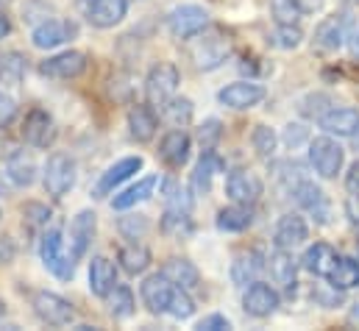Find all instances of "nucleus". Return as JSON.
I'll use <instances>...</instances> for the list:
<instances>
[{"label":"nucleus","instance_id":"30","mask_svg":"<svg viewBox=\"0 0 359 331\" xmlns=\"http://www.w3.org/2000/svg\"><path fill=\"white\" fill-rule=\"evenodd\" d=\"M215 226L226 234H240V231H248L254 226V209L248 203H231L226 209L217 212V220Z\"/></svg>","mask_w":359,"mask_h":331},{"label":"nucleus","instance_id":"25","mask_svg":"<svg viewBox=\"0 0 359 331\" xmlns=\"http://www.w3.org/2000/svg\"><path fill=\"white\" fill-rule=\"evenodd\" d=\"M156 187H159V175H145V178H140L137 184H131V187L120 189V192L111 198V209H117V212L134 209L137 203L151 201V198H154V192H156Z\"/></svg>","mask_w":359,"mask_h":331},{"label":"nucleus","instance_id":"2","mask_svg":"<svg viewBox=\"0 0 359 331\" xmlns=\"http://www.w3.org/2000/svg\"><path fill=\"white\" fill-rule=\"evenodd\" d=\"M309 165L320 178H337V173L346 165V151L332 134L315 137L309 140Z\"/></svg>","mask_w":359,"mask_h":331},{"label":"nucleus","instance_id":"36","mask_svg":"<svg viewBox=\"0 0 359 331\" xmlns=\"http://www.w3.org/2000/svg\"><path fill=\"white\" fill-rule=\"evenodd\" d=\"M28 70V59L20 50H8L0 56V83L3 86H20Z\"/></svg>","mask_w":359,"mask_h":331},{"label":"nucleus","instance_id":"24","mask_svg":"<svg viewBox=\"0 0 359 331\" xmlns=\"http://www.w3.org/2000/svg\"><path fill=\"white\" fill-rule=\"evenodd\" d=\"M189 151H192V137L184 128H173L162 137L159 142V156L162 162L170 167H184L189 162Z\"/></svg>","mask_w":359,"mask_h":331},{"label":"nucleus","instance_id":"47","mask_svg":"<svg viewBox=\"0 0 359 331\" xmlns=\"http://www.w3.org/2000/svg\"><path fill=\"white\" fill-rule=\"evenodd\" d=\"M195 329L198 331H229L231 329V320L226 318V315H206V318H201L198 323H195Z\"/></svg>","mask_w":359,"mask_h":331},{"label":"nucleus","instance_id":"1","mask_svg":"<svg viewBox=\"0 0 359 331\" xmlns=\"http://www.w3.org/2000/svg\"><path fill=\"white\" fill-rule=\"evenodd\" d=\"M76 178H79V167L76 159L67 156V154H50L45 170H42V184H45V192L50 198H65L73 187H76Z\"/></svg>","mask_w":359,"mask_h":331},{"label":"nucleus","instance_id":"12","mask_svg":"<svg viewBox=\"0 0 359 331\" xmlns=\"http://www.w3.org/2000/svg\"><path fill=\"white\" fill-rule=\"evenodd\" d=\"M81 14L92 28H114L128 14V0H79Z\"/></svg>","mask_w":359,"mask_h":331},{"label":"nucleus","instance_id":"52","mask_svg":"<svg viewBox=\"0 0 359 331\" xmlns=\"http://www.w3.org/2000/svg\"><path fill=\"white\" fill-rule=\"evenodd\" d=\"M348 45H351V53H354V56H359V22L354 25V34L348 36Z\"/></svg>","mask_w":359,"mask_h":331},{"label":"nucleus","instance_id":"5","mask_svg":"<svg viewBox=\"0 0 359 331\" xmlns=\"http://www.w3.org/2000/svg\"><path fill=\"white\" fill-rule=\"evenodd\" d=\"M179 67L173 65V62H159V65H154L151 70H148V76H145V100L156 109V106H165L173 95H176V89H179Z\"/></svg>","mask_w":359,"mask_h":331},{"label":"nucleus","instance_id":"42","mask_svg":"<svg viewBox=\"0 0 359 331\" xmlns=\"http://www.w3.org/2000/svg\"><path fill=\"white\" fill-rule=\"evenodd\" d=\"M220 140H223V123H220L217 117L203 120L201 128H198V145H201L203 151H215Z\"/></svg>","mask_w":359,"mask_h":331},{"label":"nucleus","instance_id":"15","mask_svg":"<svg viewBox=\"0 0 359 331\" xmlns=\"http://www.w3.org/2000/svg\"><path fill=\"white\" fill-rule=\"evenodd\" d=\"M278 306H281V295L265 281H251L243 292V309L251 318H270Z\"/></svg>","mask_w":359,"mask_h":331},{"label":"nucleus","instance_id":"3","mask_svg":"<svg viewBox=\"0 0 359 331\" xmlns=\"http://www.w3.org/2000/svg\"><path fill=\"white\" fill-rule=\"evenodd\" d=\"M192 48H189V59L195 62L198 70H217L220 65H226V59L231 56V42L220 34H198L192 36Z\"/></svg>","mask_w":359,"mask_h":331},{"label":"nucleus","instance_id":"46","mask_svg":"<svg viewBox=\"0 0 359 331\" xmlns=\"http://www.w3.org/2000/svg\"><path fill=\"white\" fill-rule=\"evenodd\" d=\"M17 120V100L0 89V131H6Z\"/></svg>","mask_w":359,"mask_h":331},{"label":"nucleus","instance_id":"16","mask_svg":"<svg viewBox=\"0 0 359 331\" xmlns=\"http://www.w3.org/2000/svg\"><path fill=\"white\" fill-rule=\"evenodd\" d=\"M95 231H97V215L90 209H81L70 223V240H67V253L76 262H81L87 256L92 240H95Z\"/></svg>","mask_w":359,"mask_h":331},{"label":"nucleus","instance_id":"26","mask_svg":"<svg viewBox=\"0 0 359 331\" xmlns=\"http://www.w3.org/2000/svg\"><path fill=\"white\" fill-rule=\"evenodd\" d=\"M268 270V259L259 250H243L234 262H231V281L237 287H248L251 281L259 278V273Z\"/></svg>","mask_w":359,"mask_h":331},{"label":"nucleus","instance_id":"10","mask_svg":"<svg viewBox=\"0 0 359 331\" xmlns=\"http://www.w3.org/2000/svg\"><path fill=\"white\" fill-rule=\"evenodd\" d=\"M176 290H179V287H176L168 276L154 273V276H148V278L140 284V298H142V304H145V309H148L151 315H168Z\"/></svg>","mask_w":359,"mask_h":331},{"label":"nucleus","instance_id":"38","mask_svg":"<svg viewBox=\"0 0 359 331\" xmlns=\"http://www.w3.org/2000/svg\"><path fill=\"white\" fill-rule=\"evenodd\" d=\"M162 109H165L168 123H170V126H176V128H184V126H189V123H192V112H195V106H192V100H189V97H179V95H173Z\"/></svg>","mask_w":359,"mask_h":331},{"label":"nucleus","instance_id":"51","mask_svg":"<svg viewBox=\"0 0 359 331\" xmlns=\"http://www.w3.org/2000/svg\"><path fill=\"white\" fill-rule=\"evenodd\" d=\"M8 34H11V20H8V14L0 8V39L8 36Z\"/></svg>","mask_w":359,"mask_h":331},{"label":"nucleus","instance_id":"4","mask_svg":"<svg viewBox=\"0 0 359 331\" xmlns=\"http://www.w3.org/2000/svg\"><path fill=\"white\" fill-rule=\"evenodd\" d=\"M39 259L53 276H59L65 281L73 278V273H76V259L65 250V237L59 229H48L39 237Z\"/></svg>","mask_w":359,"mask_h":331},{"label":"nucleus","instance_id":"41","mask_svg":"<svg viewBox=\"0 0 359 331\" xmlns=\"http://www.w3.org/2000/svg\"><path fill=\"white\" fill-rule=\"evenodd\" d=\"M270 14L276 25H298V20L304 17L295 0H270Z\"/></svg>","mask_w":359,"mask_h":331},{"label":"nucleus","instance_id":"48","mask_svg":"<svg viewBox=\"0 0 359 331\" xmlns=\"http://www.w3.org/2000/svg\"><path fill=\"white\" fill-rule=\"evenodd\" d=\"M346 189H348V195H359V159L346 173Z\"/></svg>","mask_w":359,"mask_h":331},{"label":"nucleus","instance_id":"9","mask_svg":"<svg viewBox=\"0 0 359 331\" xmlns=\"http://www.w3.org/2000/svg\"><path fill=\"white\" fill-rule=\"evenodd\" d=\"M265 192V184L262 178L254 173V170H245V167H237L226 175V195L231 203H248L254 206Z\"/></svg>","mask_w":359,"mask_h":331},{"label":"nucleus","instance_id":"19","mask_svg":"<svg viewBox=\"0 0 359 331\" xmlns=\"http://www.w3.org/2000/svg\"><path fill=\"white\" fill-rule=\"evenodd\" d=\"M290 195H292V201H295L304 212L315 215L320 223H329V201H326V192H323L315 181L301 178V181L290 189Z\"/></svg>","mask_w":359,"mask_h":331},{"label":"nucleus","instance_id":"22","mask_svg":"<svg viewBox=\"0 0 359 331\" xmlns=\"http://www.w3.org/2000/svg\"><path fill=\"white\" fill-rule=\"evenodd\" d=\"M348 14H332L315 28V45L320 50H340L348 39Z\"/></svg>","mask_w":359,"mask_h":331},{"label":"nucleus","instance_id":"23","mask_svg":"<svg viewBox=\"0 0 359 331\" xmlns=\"http://www.w3.org/2000/svg\"><path fill=\"white\" fill-rule=\"evenodd\" d=\"M156 128H159V117H156V109L148 100L137 103L128 112V134H131V140L145 145V142H151L156 137Z\"/></svg>","mask_w":359,"mask_h":331},{"label":"nucleus","instance_id":"29","mask_svg":"<svg viewBox=\"0 0 359 331\" xmlns=\"http://www.w3.org/2000/svg\"><path fill=\"white\" fill-rule=\"evenodd\" d=\"M117 287V267L106 256H95L90 262V290L97 298H109Z\"/></svg>","mask_w":359,"mask_h":331},{"label":"nucleus","instance_id":"53","mask_svg":"<svg viewBox=\"0 0 359 331\" xmlns=\"http://www.w3.org/2000/svg\"><path fill=\"white\" fill-rule=\"evenodd\" d=\"M351 320H359V301L354 304V312H351Z\"/></svg>","mask_w":359,"mask_h":331},{"label":"nucleus","instance_id":"13","mask_svg":"<svg viewBox=\"0 0 359 331\" xmlns=\"http://www.w3.org/2000/svg\"><path fill=\"white\" fill-rule=\"evenodd\" d=\"M73 36H79V25L70 22V20H42L39 25H34L31 31V42L34 48L39 50H53V48H62L65 42H70Z\"/></svg>","mask_w":359,"mask_h":331},{"label":"nucleus","instance_id":"54","mask_svg":"<svg viewBox=\"0 0 359 331\" xmlns=\"http://www.w3.org/2000/svg\"><path fill=\"white\" fill-rule=\"evenodd\" d=\"M343 3H348V6H359V0H343Z\"/></svg>","mask_w":359,"mask_h":331},{"label":"nucleus","instance_id":"40","mask_svg":"<svg viewBox=\"0 0 359 331\" xmlns=\"http://www.w3.org/2000/svg\"><path fill=\"white\" fill-rule=\"evenodd\" d=\"M304 42V31L301 25H276V31L270 34V45L278 50H292Z\"/></svg>","mask_w":359,"mask_h":331},{"label":"nucleus","instance_id":"43","mask_svg":"<svg viewBox=\"0 0 359 331\" xmlns=\"http://www.w3.org/2000/svg\"><path fill=\"white\" fill-rule=\"evenodd\" d=\"M168 315H170V318H176V320H189V318L195 315V301H192L189 290H184V287L176 290V295H173V304H170Z\"/></svg>","mask_w":359,"mask_h":331},{"label":"nucleus","instance_id":"39","mask_svg":"<svg viewBox=\"0 0 359 331\" xmlns=\"http://www.w3.org/2000/svg\"><path fill=\"white\" fill-rule=\"evenodd\" d=\"M251 145H254L257 156L273 159V156H276V148H278V134H276L270 126H257L254 134H251Z\"/></svg>","mask_w":359,"mask_h":331},{"label":"nucleus","instance_id":"35","mask_svg":"<svg viewBox=\"0 0 359 331\" xmlns=\"http://www.w3.org/2000/svg\"><path fill=\"white\" fill-rule=\"evenodd\" d=\"M192 212L189 209H176V206H165V215H162V223L159 229L168 234V237H189L192 234Z\"/></svg>","mask_w":359,"mask_h":331},{"label":"nucleus","instance_id":"6","mask_svg":"<svg viewBox=\"0 0 359 331\" xmlns=\"http://www.w3.org/2000/svg\"><path fill=\"white\" fill-rule=\"evenodd\" d=\"M20 134H22V140H25L31 148H42V151H45V148H50V145L56 142L59 128H56V120H53V114H50L48 109L34 106V109L25 114Z\"/></svg>","mask_w":359,"mask_h":331},{"label":"nucleus","instance_id":"27","mask_svg":"<svg viewBox=\"0 0 359 331\" xmlns=\"http://www.w3.org/2000/svg\"><path fill=\"white\" fill-rule=\"evenodd\" d=\"M337 256H340V253L332 248L329 243H315V245H309V248L304 250V256H301V267H304L306 273L318 276V278H326V276L332 273Z\"/></svg>","mask_w":359,"mask_h":331},{"label":"nucleus","instance_id":"45","mask_svg":"<svg viewBox=\"0 0 359 331\" xmlns=\"http://www.w3.org/2000/svg\"><path fill=\"white\" fill-rule=\"evenodd\" d=\"M281 140H284L287 148L295 151V148H301L304 142H309V128L301 126V123H290V126L284 128V137H281Z\"/></svg>","mask_w":359,"mask_h":331},{"label":"nucleus","instance_id":"50","mask_svg":"<svg viewBox=\"0 0 359 331\" xmlns=\"http://www.w3.org/2000/svg\"><path fill=\"white\" fill-rule=\"evenodd\" d=\"M295 3H298V8H301L304 14H318L326 0H295Z\"/></svg>","mask_w":359,"mask_h":331},{"label":"nucleus","instance_id":"11","mask_svg":"<svg viewBox=\"0 0 359 331\" xmlns=\"http://www.w3.org/2000/svg\"><path fill=\"white\" fill-rule=\"evenodd\" d=\"M87 65H90L87 53H81V50H62V53L48 56L39 65V73L45 79H53V81H70V79H79L87 70Z\"/></svg>","mask_w":359,"mask_h":331},{"label":"nucleus","instance_id":"17","mask_svg":"<svg viewBox=\"0 0 359 331\" xmlns=\"http://www.w3.org/2000/svg\"><path fill=\"white\" fill-rule=\"evenodd\" d=\"M306 240H309V226H306L304 215L290 212V215H281V217H278V223H276V229H273V243H276V248L295 250V248H301Z\"/></svg>","mask_w":359,"mask_h":331},{"label":"nucleus","instance_id":"49","mask_svg":"<svg viewBox=\"0 0 359 331\" xmlns=\"http://www.w3.org/2000/svg\"><path fill=\"white\" fill-rule=\"evenodd\" d=\"M346 217H348V223L359 229V195H351L348 201H346Z\"/></svg>","mask_w":359,"mask_h":331},{"label":"nucleus","instance_id":"34","mask_svg":"<svg viewBox=\"0 0 359 331\" xmlns=\"http://www.w3.org/2000/svg\"><path fill=\"white\" fill-rule=\"evenodd\" d=\"M117 262L120 267L128 273V276H140L151 267V250L140 243H131V245H123L120 253H117Z\"/></svg>","mask_w":359,"mask_h":331},{"label":"nucleus","instance_id":"31","mask_svg":"<svg viewBox=\"0 0 359 331\" xmlns=\"http://www.w3.org/2000/svg\"><path fill=\"white\" fill-rule=\"evenodd\" d=\"M6 175L14 187H31L36 181V162L25 151H14L6 159Z\"/></svg>","mask_w":359,"mask_h":331},{"label":"nucleus","instance_id":"8","mask_svg":"<svg viewBox=\"0 0 359 331\" xmlns=\"http://www.w3.org/2000/svg\"><path fill=\"white\" fill-rule=\"evenodd\" d=\"M209 25V11L203 6H195V3H184L176 6L170 14H168V31L176 36V39H192L198 36L201 31H206Z\"/></svg>","mask_w":359,"mask_h":331},{"label":"nucleus","instance_id":"7","mask_svg":"<svg viewBox=\"0 0 359 331\" xmlns=\"http://www.w3.org/2000/svg\"><path fill=\"white\" fill-rule=\"evenodd\" d=\"M31 306L36 312V318L53 329H62V326H70L73 323V304L67 298H62L59 292H48V290H39L34 292L31 298Z\"/></svg>","mask_w":359,"mask_h":331},{"label":"nucleus","instance_id":"28","mask_svg":"<svg viewBox=\"0 0 359 331\" xmlns=\"http://www.w3.org/2000/svg\"><path fill=\"white\" fill-rule=\"evenodd\" d=\"M268 270H270V278L287 290H292L298 284V262L292 256V250H284V248H276V253L268 256Z\"/></svg>","mask_w":359,"mask_h":331},{"label":"nucleus","instance_id":"18","mask_svg":"<svg viewBox=\"0 0 359 331\" xmlns=\"http://www.w3.org/2000/svg\"><path fill=\"white\" fill-rule=\"evenodd\" d=\"M142 165H145V159H142V156H126V159L114 162V165L109 167V170L97 178V184H95L92 195H95V198H106V195H111L120 184H126L131 175H137V173L142 170Z\"/></svg>","mask_w":359,"mask_h":331},{"label":"nucleus","instance_id":"33","mask_svg":"<svg viewBox=\"0 0 359 331\" xmlns=\"http://www.w3.org/2000/svg\"><path fill=\"white\" fill-rule=\"evenodd\" d=\"M326 281H329L332 287H337L340 292L359 287V262L351 259V256H337V262H334L332 273L326 276Z\"/></svg>","mask_w":359,"mask_h":331},{"label":"nucleus","instance_id":"44","mask_svg":"<svg viewBox=\"0 0 359 331\" xmlns=\"http://www.w3.org/2000/svg\"><path fill=\"white\" fill-rule=\"evenodd\" d=\"M120 231L128 237V240H140L148 229H151V223H148V217L145 215H128V217H120Z\"/></svg>","mask_w":359,"mask_h":331},{"label":"nucleus","instance_id":"14","mask_svg":"<svg viewBox=\"0 0 359 331\" xmlns=\"http://www.w3.org/2000/svg\"><path fill=\"white\" fill-rule=\"evenodd\" d=\"M265 97H268V89L257 81L226 83V86L217 92V100H220L223 106H229V109H237V112L254 109V106H259Z\"/></svg>","mask_w":359,"mask_h":331},{"label":"nucleus","instance_id":"32","mask_svg":"<svg viewBox=\"0 0 359 331\" xmlns=\"http://www.w3.org/2000/svg\"><path fill=\"white\" fill-rule=\"evenodd\" d=\"M162 276H168L176 287H184V290H195L201 284V273L198 267L189 262V259H168L165 267H162Z\"/></svg>","mask_w":359,"mask_h":331},{"label":"nucleus","instance_id":"37","mask_svg":"<svg viewBox=\"0 0 359 331\" xmlns=\"http://www.w3.org/2000/svg\"><path fill=\"white\" fill-rule=\"evenodd\" d=\"M106 301H109L111 318H117V320H126V318H131L137 312V298H134L131 287H126V284H117Z\"/></svg>","mask_w":359,"mask_h":331},{"label":"nucleus","instance_id":"21","mask_svg":"<svg viewBox=\"0 0 359 331\" xmlns=\"http://www.w3.org/2000/svg\"><path fill=\"white\" fill-rule=\"evenodd\" d=\"M223 170H226V162H223V156H220L217 151H203L201 159H198L195 167H192L189 189H192L195 195H206V192L212 189L215 175H220Z\"/></svg>","mask_w":359,"mask_h":331},{"label":"nucleus","instance_id":"20","mask_svg":"<svg viewBox=\"0 0 359 331\" xmlns=\"http://www.w3.org/2000/svg\"><path fill=\"white\" fill-rule=\"evenodd\" d=\"M318 126L323 128V134H332V137H357L359 134V109H354V106L329 109L326 114L318 117Z\"/></svg>","mask_w":359,"mask_h":331}]
</instances>
